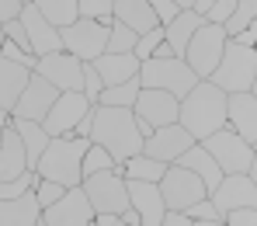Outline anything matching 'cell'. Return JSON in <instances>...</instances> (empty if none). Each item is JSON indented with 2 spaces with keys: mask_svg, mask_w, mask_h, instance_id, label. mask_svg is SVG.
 I'll return each mask as SVG.
<instances>
[{
  "mask_svg": "<svg viewBox=\"0 0 257 226\" xmlns=\"http://www.w3.org/2000/svg\"><path fill=\"white\" fill-rule=\"evenodd\" d=\"M254 18H257V0H236V4H233V11H229V18L222 21L226 39H229V35H236L240 28L254 25Z\"/></svg>",
  "mask_w": 257,
  "mask_h": 226,
  "instance_id": "1f68e13d",
  "label": "cell"
},
{
  "mask_svg": "<svg viewBox=\"0 0 257 226\" xmlns=\"http://www.w3.org/2000/svg\"><path fill=\"white\" fill-rule=\"evenodd\" d=\"M191 143H195V136L188 133L181 122H167V126H157L153 133L143 139V153H150V157H157L164 164H174Z\"/></svg>",
  "mask_w": 257,
  "mask_h": 226,
  "instance_id": "9a60e30c",
  "label": "cell"
},
{
  "mask_svg": "<svg viewBox=\"0 0 257 226\" xmlns=\"http://www.w3.org/2000/svg\"><path fill=\"white\" fill-rule=\"evenodd\" d=\"M56 94H59V90L52 87L45 77H39V73L32 70V77H28V84L21 90V97H18L14 108H11V119H35V122H42V115L49 111V104L56 101Z\"/></svg>",
  "mask_w": 257,
  "mask_h": 226,
  "instance_id": "e0dca14e",
  "label": "cell"
},
{
  "mask_svg": "<svg viewBox=\"0 0 257 226\" xmlns=\"http://www.w3.org/2000/svg\"><path fill=\"white\" fill-rule=\"evenodd\" d=\"M209 198L215 202L219 212L236 209V205H257V178H254V174H243V171L222 174L219 184L209 191Z\"/></svg>",
  "mask_w": 257,
  "mask_h": 226,
  "instance_id": "5bb4252c",
  "label": "cell"
},
{
  "mask_svg": "<svg viewBox=\"0 0 257 226\" xmlns=\"http://www.w3.org/2000/svg\"><path fill=\"white\" fill-rule=\"evenodd\" d=\"M84 18H97V21H111V0H77Z\"/></svg>",
  "mask_w": 257,
  "mask_h": 226,
  "instance_id": "60d3db41",
  "label": "cell"
},
{
  "mask_svg": "<svg viewBox=\"0 0 257 226\" xmlns=\"http://www.w3.org/2000/svg\"><path fill=\"white\" fill-rule=\"evenodd\" d=\"M132 45H136V32L122 25V21H108V42H104V52H132Z\"/></svg>",
  "mask_w": 257,
  "mask_h": 226,
  "instance_id": "836d02e7",
  "label": "cell"
},
{
  "mask_svg": "<svg viewBox=\"0 0 257 226\" xmlns=\"http://www.w3.org/2000/svg\"><path fill=\"white\" fill-rule=\"evenodd\" d=\"M87 139L104 146L115 164H122L125 157L143 150V136L136 133L132 108H118V104H94V122H90Z\"/></svg>",
  "mask_w": 257,
  "mask_h": 226,
  "instance_id": "6da1fadb",
  "label": "cell"
},
{
  "mask_svg": "<svg viewBox=\"0 0 257 226\" xmlns=\"http://www.w3.org/2000/svg\"><path fill=\"white\" fill-rule=\"evenodd\" d=\"M35 181H39L35 171H25V174H18V178H11V181H0V198H14V195H21V191H28Z\"/></svg>",
  "mask_w": 257,
  "mask_h": 226,
  "instance_id": "74e56055",
  "label": "cell"
},
{
  "mask_svg": "<svg viewBox=\"0 0 257 226\" xmlns=\"http://www.w3.org/2000/svg\"><path fill=\"white\" fill-rule=\"evenodd\" d=\"M32 4L39 7V14H42L45 21H52L56 28H63V25H70V21L80 18L77 0H32Z\"/></svg>",
  "mask_w": 257,
  "mask_h": 226,
  "instance_id": "f546056e",
  "label": "cell"
},
{
  "mask_svg": "<svg viewBox=\"0 0 257 226\" xmlns=\"http://www.w3.org/2000/svg\"><path fill=\"white\" fill-rule=\"evenodd\" d=\"M222 223H226V226H254L257 223V205H236V209H226V212H222Z\"/></svg>",
  "mask_w": 257,
  "mask_h": 226,
  "instance_id": "ab89813d",
  "label": "cell"
},
{
  "mask_svg": "<svg viewBox=\"0 0 257 226\" xmlns=\"http://www.w3.org/2000/svg\"><path fill=\"white\" fill-rule=\"evenodd\" d=\"M90 146L87 136L77 133H66V136H49L42 157L35 164V174L49 181H59L63 188H73L80 184L84 174H80V160H84V150Z\"/></svg>",
  "mask_w": 257,
  "mask_h": 226,
  "instance_id": "3957f363",
  "label": "cell"
},
{
  "mask_svg": "<svg viewBox=\"0 0 257 226\" xmlns=\"http://www.w3.org/2000/svg\"><path fill=\"white\" fill-rule=\"evenodd\" d=\"M80 188H84V195H87V202H90L94 212H122L128 205L125 178H122L115 167L87 174V178L80 181Z\"/></svg>",
  "mask_w": 257,
  "mask_h": 226,
  "instance_id": "9c48e42d",
  "label": "cell"
},
{
  "mask_svg": "<svg viewBox=\"0 0 257 226\" xmlns=\"http://www.w3.org/2000/svg\"><path fill=\"white\" fill-rule=\"evenodd\" d=\"M226 126L247 143H257V94L254 90H233L226 94Z\"/></svg>",
  "mask_w": 257,
  "mask_h": 226,
  "instance_id": "ac0fdd59",
  "label": "cell"
},
{
  "mask_svg": "<svg viewBox=\"0 0 257 226\" xmlns=\"http://www.w3.org/2000/svg\"><path fill=\"white\" fill-rule=\"evenodd\" d=\"M90 219H94V209H90L80 184L66 188L52 205H45L42 216H39V223H45V226H87Z\"/></svg>",
  "mask_w": 257,
  "mask_h": 226,
  "instance_id": "7c38bea8",
  "label": "cell"
},
{
  "mask_svg": "<svg viewBox=\"0 0 257 226\" xmlns=\"http://www.w3.org/2000/svg\"><path fill=\"white\" fill-rule=\"evenodd\" d=\"M236 45H247V49H254V42H257V25H247V28H240L236 35H229Z\"/></svg>",
  "mask_w": 257,
  "mask_h": 226,
  "instance_id": "f6af8a7d",
  "label": "cell"
},
{
  "mask_svg": "<svg viewBox=\"0 0 257 226\" xmlns=\"http://www.w3.org/2000/svg\"><path fill=\"white\" fill-rule=\"evenodd\" d=\"M202 21H205V18H202L198 11H191V7H181V11L174 14L167 25H160V28H164V42L171 45L174 56H181V52H184L188 39L195 35V28H198Z\"/></svg>",
  "mask_w": 257,
  "mask_h": 226,
  "instance_id": "484cf974",
  "label": "cell"
},
{
  "mask_svg": "<svg viewBox=\"0 0 257 226\" xmlns=\"http://www.w3.org/2000/svg\"><path fill=\"white\" fill-rule=\"evenodd\" d=\"M11 126L18 129L21 143H25V157H28V167L35 171V164H39V157H42L45 143H49V133L42 129V122H35V119H11Z\"/></svg>",
  "mask_w": 257,
  "mask_h": 226,
  "instance_id": "83f0119b",
  "label": "cell"
},
{
  "mask_svg": "<svg viewBox=\"0 0 257 226\" xmlns=\"http://www.w3.org/2000/svg\"><path fill=\"white\" fill-rule=\"evenodd\" d=\"M174 4H177V7H191V0H174Z\"/></svg>",
  "mask_w": 257,
  "mask_h": 226,
  "instance_id": "816d5d0a",
  "label": "cell"
},
{
  "mask_svg": "<svg viewBox=\"0 0 257 226\" xmlns=\"http://www.w3.org/2000/svg\"><path fill=\"white\" fill-rule=\"evenodd\" d=\"M90 108V101L84 97V90H59L56 101L49 104V111L42 115V129L49 136H66L77 129L80 115Z\"/></svg>",
  "mask_w": 257,
  "mask_h": 226,
  "instance_id": "4fadbf2b",
  "label": "cell"
},
{
  "mask_svg": "<svg viewBox=\"0 0 257 226\" xmlns=\"http://www.w3.org/2000/svg\"><path fill=\"white\" fill-rule=\"evenodd\" d=\"M21 4H25V0H0V25L11 21V18H18V14H21Z\"/></svg>",
  "mask_w": 257,
  "mask_h": 226,
  "instance_id": "bcb514c9",
  "label": "cell"
},
{
  "mask_svg": "<svg viewBox=\"0 0 257 226\" xmlns=\"http://www.w3.org/2000/svg\"><path fill=\"white\" fill-rule=\"evenodd\" d=\"M90 122H94V104L80 115V122H77V129H73V133H77V136H90Z\"/></svg>",
  "mask_w": 257,
  "mask_h": 226,
  "instance_id": "7dc6e473",
  "label": "cell"
},
{
  "mask_svg": "<svg viewBox=\"0 0 257 226\" xmlns=\"http://www.w3.org/2000/svg\"><path fill=\"white\" fill-rule=\"evenodd\" d=\"M111 18L128 25L136 35H143V32H150V28L160 25L157 14H153V7H150V0H111Z\"/></svg>",
  "mask_w": 257,
  "mask_h": 226,
  "instance_id": "cb8c5ba5",
  "label": "cell"
},
{
  "mask_svg": "<svg viewBox=\"0 0 257 226\" xmlns=\"http://www.w3.org/2000/svg\"><path fill=\"white\" fill-rule=\"evenodd\" d=\"M101 87H104V80L97 77V70H94V63H84V97L90 101V104H97V94H101Z\"/></svg>",
  "mask_w": 257,
  "mask_h": 226,
  "instance_id": "b9f144b4",
  "label": "cell"
},
{
  "mask_svg": "<svg viewBox=\"0 0 257 226\" xmlns=\"http://www.w3.org/2000/svg\"><path fill=\"white\" fill-rule=\"evenodd\" d=\"M222 45H226V32H222V25H215V21H202V25L195 28V35L188 39L184 52H181V59L195 70V77L205 80V77L215 70L219 56H222Z\"/></svg>",
  "mask_w": 257,
  "mask_h": 226,
  "instance_id": "52a82bcc",
  "label": "cell"
},
{
  "mask_svg": "<svg viewBox=\"0 0 257 226\" xmlns=\"http://www.w3.org/2000/svg\"><path fill=\"white\" fill-rule=\"evenodd\" d=\"M35 73L45 77L56 90H80L84 87V63L66 52V49H56V52H45L35 59Z\"/></svg>",
  "mask_w": 257,
  "mask_h": 226,
  "instance_id": "8fae6325",
  "label": "cell"
},
{
  "mask_svg": "<svg viewBox=\"0 0 257 226\" xmlns=\"http://www.w3.org/2000/svg\"><path fill=\"white\" fill-rule=\"evenodd\" d=\"M59 42L66 52H73L80 63H90L104 52V42H108V21H97V18H77L70 25L59 28Z\"/></svg>",
  "mask_w": 257,
  "mask_h": 226,
  "instance_id": "ba28073f",
  "label": "cell"
},
{
  "mask_svg": "<svg viewBox=\"0 0 257 226\" xmlns=\"http://www.w3.org/2000/svg\"><path fill=\"white\" fill-rule=\"evenodd\" d=\"M164 42V28L157 25V28H150V32H143V35H136V45H132V52H136V59L143 63V59H150V56H157V49Z\"/></svg>",
  "mask_w": 257,
  "mask_h": 226,
  "instance_id": "d590c367",
  "label": "cell"
},
{
  "mask_svg": "<svg viewBox=\"0 0 257 226\" xmlns=\"http://www.w3.org/2000/svg\"><path fill=\"white\" fill-rule=\"evenodd\" d=\"M4 39H11L14 45H21V49H28V52H32V45H28V35H25V25H21V18H11V21H4Z\"/></svg>",
  "mask_w": 257,
  "mask_h": 226,
  "instance_id": "7bdbcfd3",
  "label": "cell"
},
{
  "mask_svg": "<svg viewBox=\"0 0 257 226\" xmlns=\"http://www.w3.org/2000/svg\"><path fill=\"white\" fill-rule=\"evenodd\" d=\"M150 7H153V14H157V21H160V25H167L174 14L181 11V7H177L174 0H150Z\"/></svg>",
  "mask_w": 257,
  "mask_h": 226,
  "instance_id": "ee69618b",
  "label": "cell"
},
{
  "mask_svg": "<svg viewBox=\"0 0 257 226\" xmlns=\"http://www.w3.org/2000/svg\"><path fill=\"white\" fill-rule=\"evenodd\" d=\"M157 184H160V195H164V205H167V209H188L191 202H198L202 195H209L205 184H202V178L191 174V171L181 167V164H167Z\"/></svg>",
  "mask_w": 257,
  "mask_h": 226,
  "instance_id": "30bf717a",
  "label": "cell"
},
{
  "mask_svg": "<svg viewBox=\"0 0 257 226\" xmlns=\"http://www.w3.org/2000/svg\"><path fill=\"white\" fill-rule=\"evenodd\" d=\"M7 122H11V115H7V111H4V108H0V129H4V126H7Z\"/></svg>",
  "mask_w": 257,
  "mask_h": 226,
  "instance_id": "f907efd6",
  "label": "cell"
},
{
  "mask_svg": "<svg viewBox=\"0 0 257 226\" xmlns=\"http://www.w3.org/2000/svg\"><path fill=\"white\" fill-rule=\"evenodd\" d=\"M184 212H188L191 223H198V226H222V212L215 209V202L209 198V195H202L198 202H191Z\"/></svg>",
  "mask_w": 257,
  "mask_h": 226,
  "instance_id": "d6a6232c",
  "label": "cell"
},
{
  "mask_svg": "<svg viewBox=\"0 0 257 226\" xmlns=\"http://www.w3.org/2000/svg\"><path fill=\"white\" fill-rule=\"evenodd\" d=\"M164 160H157V157H150V153H132V157H125L122 164H115V171L122 174V178H136V181H160V174H164Z\"/></svg>",
  "mask_w": 257,
  "mask_h": 226,
  "instance_id": "f1b7e54d",
  "label": "cell"
},
{
  "mask_svg": "<svg viewBox=\"0 0 257 226\" xmlns=\"http://www.w3.org/2000/svg\"><path fill=\"white\" fill-rule=\"evenodd\" d=\"M125 191H128V205L139 212V223L143 226H160L164 223V195H160V184L157 181H136L125 178Z\"/></svg>",
  "mask_w": 257,
  "mask_h": 226,
  "instance_id": "2e32d148",
  "label": "cell"
},
{
  "mask_svg": "<svg viewBox=\"0 0 257 226\" xmlns=\"http://www.w3.org/2000/svg\"><path fill=\"white\" fill-rule=\"evenodd\" d=\"M108 167H115V160H111V153L104 150V146H97V143H90L84 150V160H80V174H94V171H108Z\"/></svg>",
  "mask_w": 257,
  "mask_h": 226,
  "instance_id": "e575fe53",
  "label": "cell"
},
{
  "mask_svg": "<svg viewBox=\"0 0 257 226\" xmlns=\"http://www.w3.org/2000/svg\"><path fill=\"white\" fill-rule=\"evenodd\" d=\"M132 111L143 115L146 122H153V129H157V126L177 122V97L171 90H160V87H139Z\"/></svg>",
  "mask_w": 257,
  "mask_h": 226,
  "instance_id": "ffe728a7",
  "label": "cell"
},
{
  "mask_svg": "<svg viewBox=\"0 0 257 226\" xmlns=\"http://www.w3.org/2000/svg\"><path fill=\"white\" fill-rule=\"evenodd\" d=\"M90 63H94V70H97V77L104 80V87H108V84H118V80H128V77L139 73L136 52H101V56L90 59Z\"/></svg>",
  "mask_w": 257,
  "mask_h": 226,
  "instance_id": "d4e9b609",
  "label": "cell"
},
{
  "mask_svg": "<svg viewBox=\"0 0 257 226\" xmlns=\"http://www.w3.org/2000/svg\"><path fill=\"white\" fill-rule=\"evenodd\" d=\"M136 94H139V77H128L118 84H108L97 94V104H118V108H132L136 104Z\"/></svg>",
  "mask_w": 257,
  "mask_h": 226,
  "instance_id": "4dcf8cb0",
  "label": "cell"
},
{
  "mask_svg": "<svg viewBox=\"0 0 257 226\" xmlns=\"http://www.w3.org/2000/svg\"><path fill=\"white\" fill-rule=\"evenodd\" d=\"M174 164H181V167H188L191 174H198L202 184H205V191H212L215 184H219V178H222V171H219V164L212 160V153H209L198 139H195V143H191V146H188Z\"/></svg>",
  "mask_w": 257,
  "mask_h": 226,
  "instance_id": "603a6c76",
  "label": "cell"
},
{
  "mask_svg": "<svg viewBox=\"0 0 257 226\" xmlns=\"http://www.w3.org/2000/svg\"><path fill=\"white\" fill-rule=\"evenodd\" d=\"M177 122L195 139L215 133L226 126V90H219L212 80H198L184 97H177Z\"/></svg>",
  "mask_w": 257,
  "mask_h": 226,
  "instance_id": "7a4b0ae2",
  "label": "cell"
},
{
  "mask_svg": "<svg viewBox=\"0 0 257 226\" xmlns=\"http://www.w3.org/2000/svg\"><path fill=\"white\" fill-rule=\"evenodd\" d=\"M212 80L219 90L233 94V90H254V80H257V52L247 49V45H236L233 39H226L222 45V56L215 63V70L205 77Z\"/></svg>",
  "mask_w": 257,
  "mask_h": 226,
  "instance_id": "277c9868",
  "label": "cell"
},
{
  "mask_svg": "<svg viewBox=\"0 0 257 226\" xmlns=\"http://www.w3.org/2000/svg\"><path fill=\"white\" fill-rule=\"evenodd\" d=\"M139 87H160L171 90L174 97H184L202 77H195V70L181 59V56H150L139 63Z\"/></svg>",
  "mask_w": 257,
  "mask_h": 226,
  "instance_id": "8992f818",
  "label": "cell"
},
{
  "mask_svg": "<svg viewBox=\"0 0 257 226\" xmlns=\"http://www.w3.org/2000/svg\"><path fill=\"white\" fill-rule=\"evenodd\" d=\"M25 171H32L28 157H25V143H21L18 129L7 122L0 129V181H11L18 174H25Z\"/></svg>",
  "mask_w": 257,
  "mask_h": 226,
  "instance_id": "44dd1931",
  "label": "cell"
},
{
  "mask_svg": "<svg viewBox=\"0 0 257 226\" xmlns=\"http://www.w3.org/2000/svg\"><path fill=\"white\" fill-rule=\"evenodd\" d=\"M0 56L4 59H11V63H21V66H28V70H35V52H28V49H21V45H14L11 39H4L0 42Z\"/></svg>",
  "mask_w": 257,
  "mask_h": 226,
  "instance_id": "f35d334b",
  "label": "cell"
},
{
  "mask_svg": "<svg viewBox=\"0 0 257 226\" xmlns=\"http://www.w3.org/2000/svg\"><path fill=\"white\" fill-rule=\"evenodd\" d=\"M32 191H35V202H39V209H45V205H52L66 188L59 184V181H49V178H39L35 184H32Z\"/></svg>",
  "mask_w": 257,
  "mask_h": 226,
  "instance_id": "8d00e7d4",
  "label": "cell"
},
{
  "mask_svg": "<svg viewBox=\"0 0 257 226\" xmlns=\"http://www.w3.org/2000/svg\"><path fill=\"white\" fill-rule=\"evenodd\" d=\"M28 77H32L28 66L11 63V59L0 56V108H4L7 115H11V108H14V101L21 97V90H25V84H28Z\"/></svg>",
  "mask_w": 257,
  "mask_h": 226,
  "instance_id": "4316f807",
  "label": "cell"
},
{
  "mask_svg": "<svg viewBox=\"0 0 257 226\" xmlns=\"http://www.w3.org/2000/svg\"><path fill=\"white\" fill-rule=\"evenodd\" d=\"M132 115H136V111H132ZM136 133H139V136H143V139H146V136L153 133V122H146L143 115H136Z\"/></svg>",
  "mask_w": 257,
  "mask_h": 226,
  "instance_id": "c3c4849f",
  "label": "cell"
},
{
  "mask_svg": "<svg viewBox=\"0 0 257 226\" xmlns=\"http://www.w3.org/2000/svg\"><path fill=\"white\" fill-rule=\"evenodd\" d=\"M39 216H42V209H39L32 188L14 198H0V226H35Z\"/></svg>",
  "mask_w": 257,
  "mask_h": 226,
  "instance_id": "7402d4cb",
  "label": "cell"
},
{
  "mask_svg": "<svg viewBox=\"0 0 257 226\" xmlns=\"http://www.w3.org/2000/svg\"><path fill=\"white\" fill-rule=\"evenodd\" d=\"M209 4H212V0H191V11H198V14L205 18V11H209Z\"/></svg>",
  "mask_w": 257,
  "mask_h": 226,
  "instance_id": "681fc988",
  "label": "cell"
},
{
  "mask_svg": "<svg viewBox=\"0 0 257 226\" xmlns=\"http://www.w3.org/2000/svg\"><path fill=\"white\" fill-rule=\"evenodd\" d=\"M18 18H21V25H25V35H28V45H32L35 56H45V52L63 49V42H59V28H56L52 21H45L32 0L21 4V14H18Z\"/></svg>",
  "mask_w": 257,
  "mask_h": 226,
  "instance_id": "d6986e66",
  "label": "cell"
},
{
  "mask_svg": "<svg viewBox=\"0 0 257 226\" xmlns=\"http://www.w3.org/2000/svg\"><path fill=\"white\" fill-rule=\"evenodd\" d=\"M0 42H4V25H0Z\"/></svg>",
  "mask_w": 257,
  "mask_h": 226,
  "instance_id": "f5cc1de1",
  "label": "cell"
},
{
  "mask_svg": "<svg viewBox=\"0 0 257 226\" xmlns=\"http://www.w3.org/2000/svg\"><path fill=\"white\" fill-rule=\"evenodd\" d=\"M212 160L219 164L222 174H233V171H243V174H254L257 178V153H254V143H247L243 136H236L229 126H219L215 133L202 136L198 139Z\"/></svg>",
  "mask_w": 257,
  "mask_h": 226,
  "instance_id": "5b68a950",
  "label": "cell"
}]
</instances>
